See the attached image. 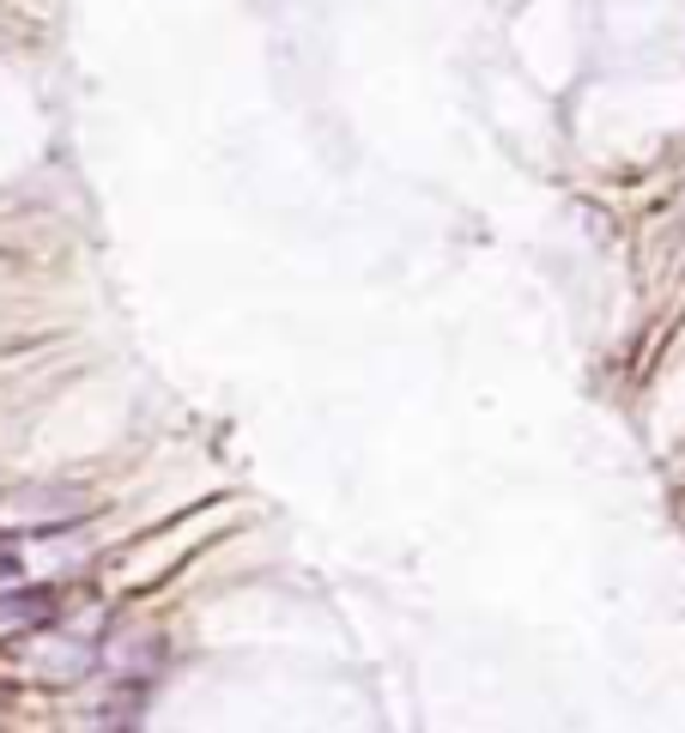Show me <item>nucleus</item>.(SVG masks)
I'll list each match as a JSON object with an SVG mask.
<instances>
[{
  "label": "nucleus",
  "mask_w": 685,
  "mask_h": 733,
  "mask_svg": "<svg viewBox=\"0 0 685 733\" xmlns=\"http://www.w3.org/2000/svg\"><path fill=\"white\" fill-rule=\"evenodd\" d=\"M92 510L85 491L73 485H19L0 498V527H19V534H61L67 522H80Z\"/></svg>",
  "instance_id": "1"
},
{
  "label": "nucleus",
  "mask_w": 685,
  "mask_h": 733,
  "mask_svg": "<svg viewBox=\"0 0 685 733\" xmlns=\"http://www.w3.org/2000/svg\"><path fill=\"white\" fill-rule=\"evenodd\" d=\"M49 618H55V594L49 589L0 594V625H49Z\"/></svg>",
  "instance_id": "2"
}]
</instances>
